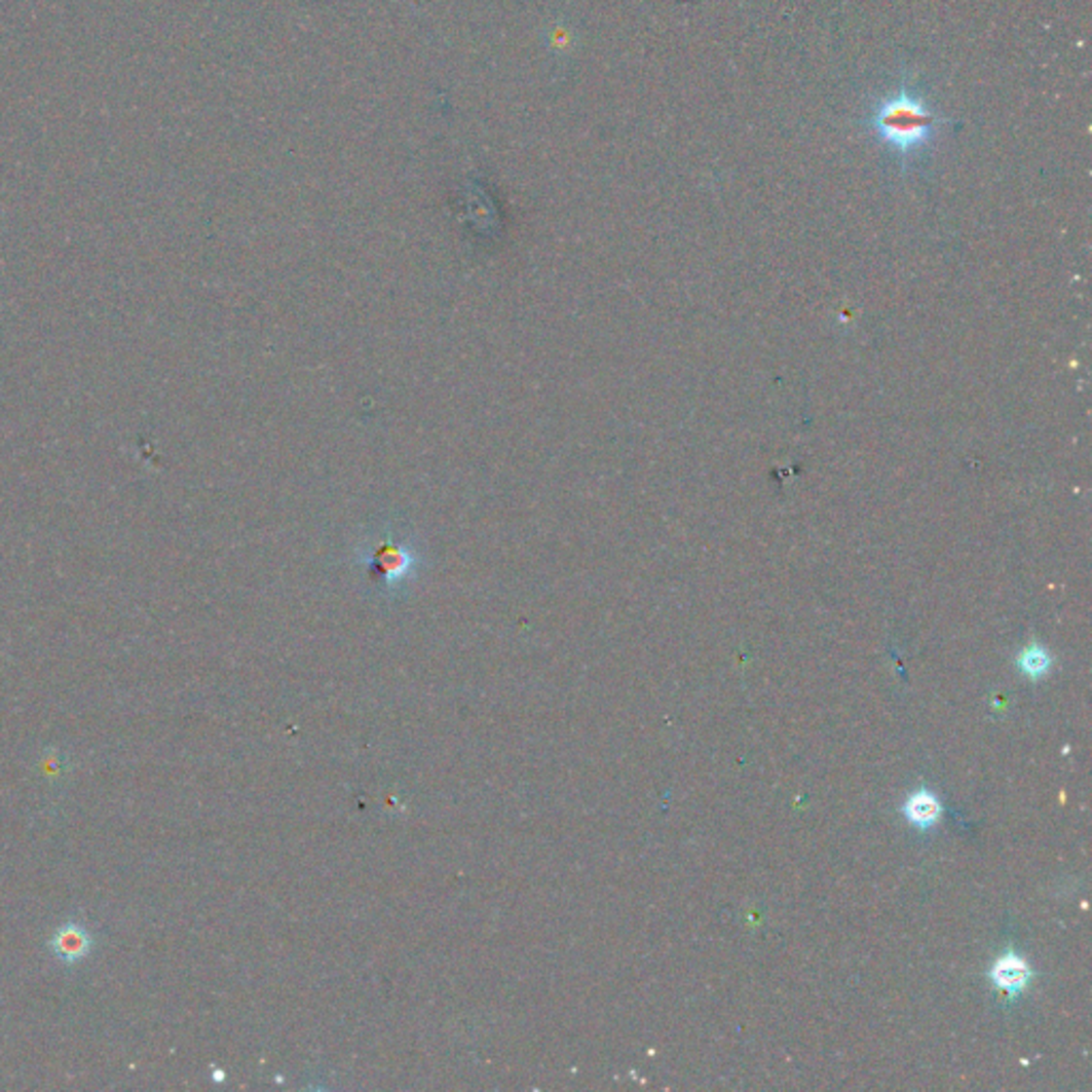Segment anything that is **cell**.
Segmentation results:
<instances>
[{"label":"cell","mask_w":1092,"mask_h":1092,"mask_svg":"<svg viewBox=\"0 0 1092 1092\" xmlns=\"http://www.w3.org/2000/svg\"><path fill=\"white\" fill-rule=\"evenodd\" d=\"M941 118L916 90L900 86L898 93L875 105L871 127L877 137L907 161L909 156L924 150L939 131Z\"/></svg>","instance_id":"obj_1"},{"label":"cell","mask_w":1092,"mask_h":1092,"mask_svg":"<svg viewBox=\"0 0 1092 1092\" xmlns=\"http://www.w3.org/2000/svg\"><path fill=\"white\" fill-rule=\"evenodd\" d=\"M94 948V939L90 930L77 922H66L58 930L52 934L50 950L56 956V960H60L66 966H73L88 959L90 952Z\"/></svg>","instance_id":"obj_2"},{"label":"cell","mask_w":1092,"mask_h":1092,"mask_svg":"<svg viewBox=\"0 0 1092 1092\" xmlns=\"http://www.w3.org/2000/svg\"><path fill=\"white\" fill-rule=\"evenodd\" d=\"M990 977H993L995 986L1003 990V993L1018 995L1029 986L1033 971H1031L1029 962L1020 959L1018 954L1007 952L993 964V969H990Z\"/></svg>","instance_id":"obj_3"},{"label":"cell","mask_w":1092,"mask_h":1092,"mask_svg":"<svg viewBox=\"0 0 1092 1092\" xmlns=\"http://www.w3.org/2000/svg\"><path fill=\"white\" fill-rule=\"evenodd\" d=\"M905 815L911 821V824L926 830L930 826H934L939 821L941 815V805H939V798L934 796L928 790H918L907 798L905 803Z\"/></svg>","instance_id":"obj_4"},{"label":"cell","mask_w":1092,"mask_h":1092,"mask_svg":"<svg viewBox=\"0 0 1092 1092\" xmlns=\"http://www.w3.org/2000/svg\"><path fill=\"white\" fill-rule=\"evenodd\" d=\"M1020 670L1031 679H1039L1050 668V656L1043 647H1029L1020 653Z\"/></svg>","instance_id":"obj_5"},{"label":"cell","mask_w":1092,"mask_h":1092,"mask_svg":"<svg viewBox=\"0 0 1092 1092\" xmlns=\"http://www.w3.org/2000/svg\"><path fill=\"white\" fill-rule=\"evenodd\" d=\"M546 41H548L550 50L557 52V54H564L566 50H570V45H572V32L564 24H553L546 30Z\"/></svg>","instance_id":"obj_6"}]
</instances>
